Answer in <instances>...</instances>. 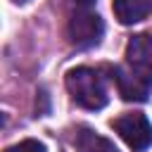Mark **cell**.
<instances>
[{
    "label": "cell",
    "mask_w": 152,
    "mask_h": 152,
    "mask_svg": "<svg viewBox=\"0 0 152 152\" xmlns=\"http://www.w3.org/2000/svg\"><path fill=\"white\" fill-rule=\"evenodd\" d=\"M66 90L74 97V102L86 109H102L107 104L104 83H102L100 74L88 66H78L66 74Z\"/></svg>",
    "instance_id": "1"
},
{
    "label": "cell",
    "mask_w": 152,
    "mask_h": 152,
    "mask_svg": "<svg viewBox=\"0 0 152 152\" xmlns=\"http://www.w3.org/2000/svg\"><path fill=\"white\" fill-rule=\"evenodd\" d=\"M112 126L133 152H145L152 145V124L147 121L145 114H138V112L121 114L112 121Z\"/></svg>",
    "instance_id": "2"
},
{
    "label": "cell",
    "mask_w": 152,
    "mask_h": 152,
    "mask_svg": "<svg viewBox=\"0 0 152 152\" xmlns=\"http://www.w3.org/2000/svg\"><path fill=\"white\" fill-rule=\"evenodd\" d=\"M66 33L76 48H93L100 43L102 33H104V24L95 12H76L69 19Z\"/></svg>",
    "instance_id": "3"
},
{
    "label": "cell",
    "mask_w": 152,
    "mask_h": 152,
    "mask_svg": "<svg viewBox=\"0 0 152 152\" xmlns=\"http://www.w3.org/2000/svg\"><path fill=\"white\" fill-rule=\"evenodd\" d=\"M126 62L138 78L152 86V36L147 33L133 36L126 45Z\"/></svg>",
    "instance_id": "4"
},
{
    "label": "cell",
    "mask_w": 152,
    "mask_h": 152,
    "mask_svg": "<svg viewBox=\"0 0 152 152\" xmlns=\"http://www.w3.org/2000/svg\"><path fill=\"white\" fill-rule=\"evenodd\" d=\"M112 81L116 83L119 93L124 100H133V102H145L147 93H150V83H145L142 78H138L131 69H121L114 66L112 69Z\"/></svg>",
    "instance_id": "5"
},
{
    "label": "cell",
    "mask_w": 152,
    "mask_h": 152,
    "mask_svg": "<svg viewBox=\"0 0 152 152\" xmlns=\"http://www.w3.org/2000/svg\"><path fill=\"white\" fill-rule=\"evenodd\" d=\"M114 17L121 24H138L152 12V0H114Z\"/></svg>",
    "instance_id": "6"
},
{
    "label": "cell",
    "mask_w": 152,
    "mask_h": 152,
    "mask_svg": "<svg viewBox=\"0 0 152 152\" xmlns=\"http://www.w3.org/2000/svg\"><path fill=\"white\" fill-rule=\"evenodd\" d=\"M78 147H81V152H116V147L109 140L100 138L97 133H93L88 128H83L78 133Z\"/></svg>",
    "instance_id": "7"
},
{
    "label": "cell",
    "mask_w": 152,
    "mask_h": 152,
    "mask_svg": "<svg viewBox=\"0 0 152 152\" xmlns=\"http://www.w3.org/2000/svg\"><path fill=\"white\" fill-rule=\"evenodd\" d=\"M5 152H48V150H45V145L38 142V140H21V142L7 147Z\"/></svg>",
    "instance_id": "8"
},
{
    "label": "cell",
    "mask_w": 152,
    "mask_h": 152,
    "mask_svg": "<svg viewBox=\"0 0 152 152\" xmlns=\"http://www.w3.org/2000/svg\"><path fill=\"white\" fill-rule=\"evenodd\" d=\"M74 2H76V5H81V7H88V5H93L95 0H74Z\"/></svg>",
    "instance_id": "9"
},
{
    "label": "cell",
    "mask_w": 152,
    "mask_h": 152,
    "mask_svg": "<svg viewBox=\"0 0 152 152\" xmlns=\"http://www.w3.org/2000/svg\"><path fill=\"white\" fill-rule=\"evenodd\" d=\"M14 2H26V0H14Z\"/></svg>",
    "instance_id": "10"
}]
</instances>
